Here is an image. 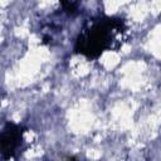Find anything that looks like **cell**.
Masks as SVG:
<instances>
[{
  "label": "cell",
  "mask_w": 161,
  "mask_h": 161,
  "mask_svg": "<svg viewBox=\"0 0 161 161\" xmlns=\"http://www.w3.org/2000/svg\"><path fill=\"white\" fill-rule=\"evenodd\" d=\"M123 28L118 20H98L93 23L78 39V50L96 57L106 49H113L121 45Z\"/></svg>",
  "instance_id": "obj_1"
},
{
  "label": "cell",
  "mask_w": 161,
  "mask_h": 161,
  "mask_svg": "<svg viewBox=\"0 0 161 161\" xmlns=\"http://www.w3.org/2000/svg\"><path fill=\"white\" fill-rule=\"evenodd\" d=\"M21 131L14 126L9 127L0 135V153L8 152L9 155L15 152V150L19 147L23 136Z\"/></svg>",
  "instance_id": "obj_2"
}]
</instances>
